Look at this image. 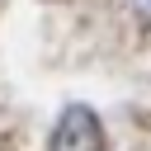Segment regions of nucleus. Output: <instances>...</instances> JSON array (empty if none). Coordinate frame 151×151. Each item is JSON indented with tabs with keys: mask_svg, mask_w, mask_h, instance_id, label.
<instances>
[{
	"mask_svg": "<svg viewBox=\"0 0 151 151\" xmlns=\"http://www.w3.org/2000/svg\"><path fill=\"white\" fill-rule=\"evenodd\" d=\"M52 151H104V127H99L94 109L71 104L52 127Z\"/></svg>",
	"mask_w": 151,
	"mask_h": 151,
	"instance_id": "nucleus-1",
	"label": "nucleus"
},
{
	"mask_svg": "<svg viewBox=\"0 0 151 151\" xmlns=\"http://www.w3.org/2000/svg\"><path fill=\"white\" fill-rule=\"evenodd\" d=\"M132 5H137V9H142V14H151V0H132Z\"/></svg>",
	"mask_w": 151,
	"mask_h": 151,
	"instance_id": "nucleus-2",
	"label": "nucleus"
}]
</instances>
